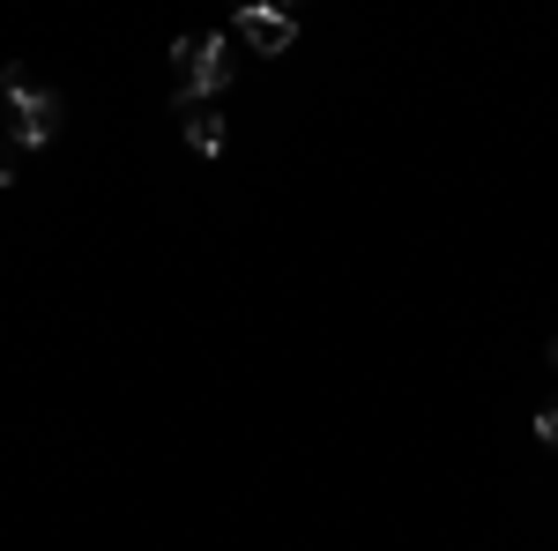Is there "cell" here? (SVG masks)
I'll list each match as a JSON object with an SVG mask.
<instances>
[{
    "label": "cell",
    "instance_id": "6da1fadb",
    "mask_svg": "<svg viewBox=\"0 0 558 551\" xmlns=\"http://www.w3.org/2000/svg\"><path fill=\"white\" fill-rule=\"evenodd\" d=\"M172 68H179V112H194V105H209L216 89L239 75V60H231V38L223 31H202V38H179L172 45Z\"/></svg>",
    "mask_w": 558,
    "mask_h": 551
},
{
    "label": "cell",
    "instance_id": "3957f363",
    "mask_svg": "<svg viewBox=\"0 0 558 551\" xmlns=\"http://www.w3.org/2000/svg\"><path fill=\"white\" fill-rule=\"evenodd\" d=\"M231 38L254 45V52H291L299 45V15H283V8H239Z\"/></svg>",
    "mask_w": 558,
    "mask_h": 551
},
{
    "label": "cell",
    "instance_id": "ba28073f",
    "mask_svg": "<svg viewBox=\"0 0 558 551\" xmlns=\"http://www.w3.org/2000/svg\"><path fill=\"white\" fill-rule=\"evenodd\" d=\"M0 112H8V89H0Z\"/></svg>",
    "mask_w": 558,
    "mask_h": 551
},
{
    "label": "cell",
    "instance_id": "5b68a950",
    "mask_svg": "<svg viewBox=\"0 0 558 551\" xmlns=\"http://www.w3.org/2000/svg\"><path fill=\"white\" fill-rule=\"evenodd\" d=\"M15 171H23V142L0 134V187H15Z\"/></svg>",
    "mask_w": 558,
    "mask_h": 551
},
{
    "label": "cell",
    "instance_id": "8992f818",
    "mask_svg": "<svg viewBox=\"0 0 558 551\" xmlns=\"http://www.w3.org/2000/svg\"><path fill=\"white\" fill-rule=\"evenodd\" d=\"M536 440H544V447H558V410H544V418H536Z\"/></svg>",
    "mask_w": 558,
    "mask_h": 551
},
{
    "label": "cell",
    "instance_id": "52a82bcc",
    "mask_svg": "<svg viewBox=\"0 0 558 551\" xmlns=\"http://www.w3.org/2000/svg\"><path fill=\"white\" fill-rule=\"evenodd\" d=\"M551 366H558V336H551Z\"/></svg>",
    "mask_w": 558,
    "mask_h": 551
},
{
    "label": "cell",
    "instance_id": "277c9868",
    "mask_svg": "<svg viewBox=\"0 0 558 551\" xmlns=\"http://www.w3.org/2000/svg\"><path fill=\"white\" fill-rule=\"evenodd\" d=\"M186 149H202V157L223 149V120H216L209 105H194V112H186Z\"/></svg>",
    "mask_w": 558,
    "mask_h": 551
},
{
    "label": "cell",
    "instance_id": "7a4b0ae2",
    "mask_svg": "<svg viewBox=\"0 0 558 551\" xmlns=\"http://www.w3.org/2000/svg\"><path fill=\"white\" fill-rule=\"evenodd\" d=\"M0 89H8V112H15V128H8V134H15L23 149H45V142H52V128H60V97H52V89H38L23 68H8V75H0Z\"/></svg>",
    "mask_w": 558,
    "mask_h": 551
}]
</instances>
